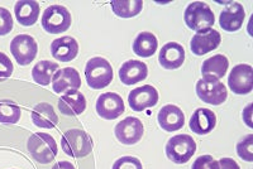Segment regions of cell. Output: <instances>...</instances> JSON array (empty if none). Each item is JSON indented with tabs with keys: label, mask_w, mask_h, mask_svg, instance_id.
<instances>
[{
	"label": "cell",
	"mask_w": 253,
	"mask_h": 169,
	"mask_svg": "<svg viewBox=\"0 0 253 169\" xmlns=\"http://www.w3.org/2000/svg\"><path fill=\"white\" fill-rule=\"evenodd\" d=\"M27 149L37 163L48 164L58 153L57 143L52 135L47 133H35L27 141Z\"/></svg>",
	"instance_id": "6da1fadb"
},
{
	"label": "cell",
	"mask_w": 253,
	"mask_h": 169,
	"mask_svg": "<svg viewBox=\"0 0 253 169\" xmlns=\"http://www.w3.org/2000/svg\"><path fill=\"white\" fill-rule=\"evenodd\" d=\"M92 139L83 129H70L62 135L61 148L63 153L71 158H84L92 150Z\"/></svg>",
	"instance_id": "7a4b0ae2"
},
{
	"label": "cell",
	"mask_w": 253,
	"mask_h": 169,
	"mask_svg": "<svg viewBox=\"0 0 253 169\" xmlns=\"http://www.w3.org/2000/svg\"><path fill=\"white\" fill-rule=\"evenodd\" d=\"M184 19L191 31L204 32L210 29L215 23V17L209 5L204 1H193L185 10Z\"/></svg>",
	"instance_id": "3957f363"
},
{
	"label": "cell",
	"mask_w": 253,
	"mask_h": 169,
	"mask_svg": "<svg viewBox=\"0 0 253 169\" xmlns=\"http://www.w3.org/2000/svg\"><path fill=\"white\" fill-rule=\"evenodd\" d=\"M85 77L91 89H105L113 81L112 65L103 57L91 58L85 66Z\"/></svg>",
	"instance_id": "277c9868"
},
{
	"label": "cell",
	"mask_w": 253,
	"mask_h": 169,
	"mask_svg": "<svg viewBox=\"0 0 253 169\" xmlns=\"http://www.w3.org/2000/svg\"><path fill=\"white\" fill-rule=\"evenodd\" d=\"M41 23L49 34H60L71 27V13L63 5H51L44 9Z\"/></svg>",
	"instance_id": "5b68a950"
},
{
	"label": "cell",
	"mask_w": 253,
	"mask_h": 169,
	"mask_svg": "<svg viewBox=\"0 0 253 169\" xmlns=\"http://www.w3.org/2000/svg\"><path fill=\"white\" fill-rule=\"evenodd\" d=\"M196 152V143L190 135L178 134L172 136L166 144V155L176 164H185Z\"/></svg>",
	"instance_id": "8992f818"
},
{
	"label": "cell",
	"mask_w": 253,
	"mask_h": 169,
	"mask_svg": "<svg viewBox=\"0 0 253 169\" xmlns=\"http://www.w3.org/2000/svg\"><path fill=\"white\" fill-rule=\"evenodd\" d=\"M196 95L204 102L218 106L225 102L228 98L227 87L219 80L202 78L196 82Z\"/></svg>",
	"instance_id": "52a82bcc"
},
{
	"label": "cell",
	"mask_w": 253,
	"mask_h": 169,
	"mask_svg": "<svg viewBox=\"0 0 253 169\" xmlns=\"http://www.w3.org/2000/svg\"><path fill=\"white\" fill-rule=\"evenodd\" d=\"M10 52L18 65L27 66L35 61L38 52V44L32 35L19 34L10 42Z\"/></svg>",
	"instance_id": "ba28073f"
},
{
	"label": "cell",
	"mask_w": 253,
	"mask_h": 169,
	"mask_svg": "<svg viewBox=\"0 0 253 169\" xmlns=\"http://www.w3.org/2000/svg\"><path fill=\"white\" fill-rule=\"evenodd\" d=\"M228 86L234 94L247 95L253 89V69L251 65L241 63L232 68L228 77Z\"/></svg>",
	"instance_id": "9c48e42d"
},
{
	"label": "cell",
	"mask_w": 253,
	"mask_h": 169,
	"mask_svg": "<svg viewBox=\"0 0 253 169\" xmlns=\"http://www.w3.org/2000/svg\"><path fill=\"white\" fill-rule=\"evenodd\" d=\"M115 136L124 145H133L137 144L143 136L144 128L142 121L138 118H128L119 121L115 126Z\"/></svg>",
	"instance_id": "30bf717a"
},
{
	"label": "cell",
	"mask_w": 253,
	"mask_h": 169,
	"mask_svg": "<svg viewBox=\"0 0 253 169\" xmlns=\"http://www.w3.org/2000/svg\"><path fill=\"white\" fill-rule=\"evenodd\" d=\"M124 101L121 95L115 92L101 94L96 100V112L101 119L114 120L124 112Z\"/></svg>",
	"instance_id": "8fae6325"
},
{
	"label": "cell",
	"mask_w": 253,
	"mask_h": 169,
	"mask_svg": "<svg viewBox=\"0 0 253 169\" xmlns=\"http://www.w3.org/2000/svg\"><path fill=\"white\" fill-rule=\"evenodd\" d=\"M158 102V92L151 85L133 89L128 95V103L133 111L141 112L146 109L156 106Z\"/></svg>",
	"instance_id": "7c38bea8"
},
{
	"label": "cell",
	"mask_w": 253,
	"mask_h": 169,
	"mask_svg": "<svg viewBox=\"0 0 253 169\" xmlns=\"http://www.w3.org/2000/svg\"><path fill=\"white\" fill-rule=\"evenodd\" d=\"M221 35L218 31L210 28L199 32L190 40V49L195 56H204L220 46Z\"/></svg>",
	"instance_id": "4fadbf2b"
},
{
	"label": "cell",
	"mask_w": 253,
	"mask_h": 169,
	"mask_svg": "<svg viewBox=\"0 0 253 169\" xmlns=\"http://www.w3.org/2000/svg\"><path fill=\"white\" fill-rule=\"evenodd\" d=\"M246 12L243 5L237 1L230 3L221 10L219 15V24L225 32H233L239 31L245 23Z\"/></svg>",
	"instance_id": "5bb4252c"
},
{
	"label": "cell",
	"mask_w": 253,
	"mask_h": 169,
	"mask_svg": "<svg viewBox=\"0 0 253 169\" xmlns=\"http://www.w3.org/2000/svg\"><path fill=\"white\" fill-rule=\"evenodd\" d=\"M58 110L66 116H76L86 109V99L79 90H70L58 99Z\"/></svg>",
	"instance_id": "9a60e30c"
},
{
	"label": "cell",
	"mask_w": 253,
	"mask_h": 169,
	"mask_svg": "<svg viewBox=\"0 0 253 169\" xmlns=\"http://www.w3.org/2000/svg\"><path fill=\"white\" fill-rule=\"evenodd\" d=\"M81 87L80 73L74 67H65L58 69L52 78V89L56 94L78 90Z\"/></svg>",
	"instance_id": "2e32d148"
},
{
	"label": "cell",
	"mask_w": 253,
	"mask_h": 169,
	"mask_svg": "<svg viewBox=\"0 0 253 169\" xmlns=\"http://www.w3.org/2000/svg\"><path fill=\"white\" fill-rule=\"evenodd\" d=\"M147 76H148V67L146 63L138 60L126 61L119 68V78L122 83L126 86H132L146 80Z\"/></svg>",
	"instance_id": "e0dca14e"
},
{
	"label": "cell",
	"mask_w": 253,
	"mask_h": 169,
	"mask_svg": "<svg viewBox=\"0 0 253 169\" xmlns=\"http://www.w3.org/2000/svg\"><path fill=\"white\" fill-rule=\"evenodd\" d=\"M158 125L165 132H177L185 125V115L182 110L176 105H166L160 110L157 115Z\"/></svg>",
	"instance_id": "ac0fdd59"
},
{
	"label": "cell",
	"mask_w": 253,
	"mask_h": 169,
	"mask_svg": "<svg viewBox=\"0 0 253 169\" xmlns=\"http://www.w3.org/2000/svg\"><path fill=\"white\" fill-rule=\"evenodd\" d=\"M158 62L166 69H177L185 62V49L176 42L165 44L158 55Z\"/></svg>",
	"instance_id": "d6986e66"
},
{
	"label": "cell",
	"mask_w": 253,
	"mask_h": 169,
	"mask_svg": "<svg viewBox=\"0 0 253 169\" xmlns=\"http://www.w3.org/2000/svg\"><path fill=\"white\" fill-rule=\"evenodd\" d=\"M216 125V115L214 114L213 110L199 107L193 112L189 121V128L191 132L198 135L209 134L213 132Z\"/></svg>",
	"instance_id": "ffe728a7"
},
{
	"label": "cell",
	"mask_w": 253,
	"mask_h": 169,
	"mask_svg": "<svg viewBox=\"0 0 253 169\" xmlns=\"http://www.w3.org/2000/svg\"><path fill=\"white\" fill-rule=\"evenodd\" d=\"M52 57L61 62H70L75 60L79 53V43L75 38L65 35L55 39L51 43Z\"/></svg>",
	"instance_id": "44dd1931"
},
{
	"label": "cell",
	"mask_w": 253,
	"mask_h": 169,
	"mask_svg": "<svg viewBox=\"0 0 253 169\" xmlns=\"http://www.w3.org/2000/svg\"><path fill=\"white\" fill-rule=\"evenodd\" d=\"M40 4L35 0H20L15 3L14 14L20 26H33L40 18Z\"/></svg>",
	"instance_id": "7402d4cb"
},
{
	"label": "cell",
	"mask_w": 253,
	"mask_h": 169,
	"mask_svg": "<svg viewBox=\"0 0 253 169\" xmlns=\"http://www.w3.org/2000/svg\"><path fill=\"white\" fill-rule=\"evenodd\" d=\"M31 118L33 124L41 129H52L58 123V116L52 105L47 102H41L32 110Z\"/></svg>",
	"instance_id": "603a6c76"
},
{
	"label": "cell",
	"mask_w": 253,
	"mask_h": 169,
	"mask_svg": "<svg viewBox=\"0 0 253 169\" xmlns=\"http://www.w3.org/2000/svg\"><path fill=\"white\" fill-rule=\"evenodd\" d=\"M228 67H229V61L225 56L215 55L213 57L207 58L203 62L202 75L204 78H213L219 80L227 75Z\"/></svg>",
	"instance_id": "cb8c5ba5"
},
{
	"label": "cell",
	"mask_w": 253,
	"mask_h": 169,
	"mask_svg": "<svg viewBox=\"0 0 253 169\" xmlns=\"http://www.w3.org/2000/svg\"><path fill=\"white\" fill-rule=\"evenodd\" d=\"M158 48V40L151 32H142L133 42V52L138 57L148 58L156 53Z\"/></svg>",
	"instance_id": "d4e9b609"
},
{
	"label": "cell",
	"mask_w": 253,
	"mask_h": 169,
	"mask_svg": "<svg viewBox=\"0 0 253 169\" xmlns=\"http://www.w3.org/2000/svg\"><path fill=\"white\" fill-rule=\"evenodd\" d=\"M58 69H60L58 63L52 61H41L32 69V77L38 85L47 86L52 82V78Z\"/></svg>",
	"instance_id": "484cf974"
},
{
	"label": "cell",
	"mask_w": 253,
	"mask_h": 169,
	"mask_svg": "<svg viewBox=\"0 0 253 169\" xmlns=\"http://www.w3.org/2000/svg\"><path fill=\"white\" fill-rule=\"evenodd\" d=\"M112 10L119 18H133L138 15L143 9L141 0H113L110 3Z\"/></svg>",
	"instance_id": "4316f807"
},
{
	"label": "cell",
	"mask_w": 253,
	"mask_h": 169,
	"mask_svg": "<svg viewBox=\"0 0 253 169\" xmlns=\"http://www.w3.org/2000/svg\"><path fill=\"white\" fill-rule=\"evenodd\" d=\"M22 110L17 103L10 101H1L0 102V123L15 124L19 121Z\"/></svg>",
	"instance_id": "83f0119b"
},
{
	"label": "cell",
	"mask_w": 253,
	"mask_h": 169,
	"mask_svg": "<svg viewBox=\"0 0 253 169\" xmlns=\"http://www.w3.org/2000/svg\"><path fill=\"white\" fill-rule=\"evenodd\" d=\"M237 154L246 162H253V135H247L237 144Z\"/></svg>",
	"instance_id": "f1b7e54d"
},
{
	"label": "cell",
	"mask_w": 253,
	"mask_h": 169,
	"mask_svg": "<svg viewBox=\"0 0 253 169\" xmlns=\"http://www.w3.org/2000/svg\"><path fill=\"white\" fill-rule=\"evenodd\" d=\"M113 169H143L141 161L135 157H122L113 164Z\"/></svg>",
	"instance_id": "f546056e"
},
{
	"label": "cell",
	"mask_w": 253,
	"mask_h": 169,
	"mask_svg": "<svg viewBox=\"0 0 253 169\" xmlns=\"http://www.w3.org/2000/svg\"><path fill=\"white\" fill-rule=\"evenodd\" d=\"M13 29V18L8 9L0 6V35L9 34Z\"/></svg>",
	"instance_id": "4dcf8cb0"
},
{
	"label": "cell",
	"mask_w": 253,
	"mask_h": 169,
	"mask_svg": "<svg viewBox=\"0 0 253 169\" xmlns=\"http://www.w3.org/2000/svg\"><path fill=\"white\" fill-rule=\"evenodd\" d=\"M191 169H219L218 162L211 155H200L196 158Z\"/></svg>",
	"instance_id": "1f68e13d"
},
{
	"label": "cell",
	"mask_w": 253,
	"mask_h": 169,
	"mask_svg": "<svg viewBox=\"0 0 253 169\" xmlns=\"http://www.w3.org/2000/svg\"><path fill=\"white\" fill-rule=\"evenodd\" d=\"M14 71L12 61L5 53L0 52V78H9Z\"/></svg>",
	"instance_id": "d6a6232c"
},
{
	"label": "cell",
	"mask_w": 253,
	"mask_h": 169,
	"mask_svg": "<svg viewBox=\"0 0 253 169\" xmlns=\"http://www.w3.org/2000/svg\"><path fill=\"white\" fill-rule=\"evenodd\" d=\"M219 169H241L238 163L232 158H221L218 162Z\"/></svg>",
	"instance_id": "836d02e7"
},
{
	"label": "cell",
	"mask_w": 253,
	"mask_h": 169,
	"mask_svg": "<svg viewBox=\"0 0 253 169\" xmlns=\"http://www.w3.org/2000/svg\"><path fill=\"white\" fill-rule=\"evenodd\" d=\"M251 111H252V103H250V105L246 107L245 111H243V119H245L246 124H247L250 128H252V121H251V119H252V115H251Z\"/></svg>",
	"instance_id": "e575fe53"
},
{
	"label": "cell",
	"mask_w": 253,
	"mask_h": 169,
	"mask_svg": "<svg viewBox=\"0 0 253 169\" xmlns=\"http://www.w3.org/2000/svg\"><path fill=\"white\" fill-rule=\"evenodd\" d=\"M52 169H75V167H74V164H72L71 162L62 161L56 163L55 166L52 167Z\"/></svg>",
	"instance_id": "d590c367"
}]
</instances>
